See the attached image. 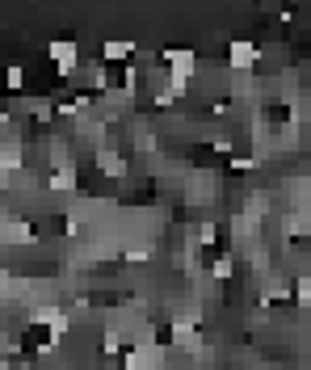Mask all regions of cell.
I'll return each mask as SVG.
<instances>
[{"label": "cell", "instance_id": "1", "mask_svg": "<svg viewBox=\"0 0 311 370\" xmlns=\"http://www.w3.org/2000/svg\"><path fill=\"white\" fill-rule=\"evenodd\" d=\"M47 55H51V63H55L59 76H76V68H80V43L76 38H55L47 47Z\"/></svg>", "mask_w": 311, "mask_h": 370}, {"label": "cell", "instance_id": "7", "mask_svg": "<svg viewBox=\"0 0 311 370\" xmlns=\"http://www.w3.org/2000/svg\"><path fill=\"white\" fill-rule=\"evenodd\" d=\"M97 169L110 173V177H122V173H127V164H122V156H118L114 148H97Z\"/></svg>", "mask_w": 311, "mask_h": 370}, {"label": "cell", "instance_id": "5", "mask_svg": "<svg viewBox=\"0 0 311 370\" xmlns=\"http://www.w3.org/2000/svg\"><path fill=\"white\" fill-rule=\"evenodd\" d=\"M76 185H80L76 160H63V164H55V173H51V190H59V194H72Z\"/></svg>", "mask_w": 311, "mask_h": 370}, {"label": "cell", "instance_id": "6", "mask_svg": "<svg viewBox=\"0 0 311 370\" xmlns=\"http://www.w3.org/2000/svg\"><path fill=\"white\" fill-rule=\"evenodd\" d=\"M135 43H101V63H131Z\"/></svg>", "mask_w": 311, "mask_h": 370}, {"label": "cell", "instance_id": "3", "mask_svg": "<svg viewBox=\"0 0 311 370\" xmlns=\"http://www.w3.org/2000/svg\"><path fill=\"white\" fill-rule=\"evenodd\" d=\"M164 63H168V76L177 80H189L198 72V55L189 47H164Z\"/></svg>", "mask_w": 311, "mask_h": 370}, {"label": "cell", "instance_id": "11", "mask_svg": "<svg viewBox=\"0 0 311 370\" xmlns=\"http://www.w3.org/2000/svg\"><path fill=\"white\" fill-rule=\"evenodd\" d=\"M228 274H232V261H228V257H219V261H215V278H228Z\"/></svg>", "mask_w": 311, "mask_h": 370}, {"label": "cell", "instance_id": "10", "mask_svg": "<svg viewBox=\"0 0 311 370\" xmlns=\"http://www.w3.org/2000/svg\"><path fill=\"white\" fill-rule=\"evenodd\" d=\"M294 286H298V291H294V295H298V299H303V303H311V274H303V278H298V282H294Z\"/></svg>", "mask_w": 311, "mask_h": 370}, {"label": "cell", "instance_id": "8", "mask_svg": "<svg viewBox=\"0 0 311 370\" xmlns=\"http://www.w3.org/2000/svg\"><path fill=\"white\" fill-rule=\"evenodd\" d=\"M26 164V156H22V144H0V169H9V173H17Z\"/></svg>", "mask_w": 311, "mask_h": 370}, {"label": "cell", "instance_id": "12", "mask_svg": "<svg viewBox=\"0 0 311 370\" xmlns=\"http://www.w3.org/2000/svg\"><path fill=\"white\" fill-rule=\"evenodd\" d=\"M9 181H13V173H9V169H0V190H9Z\"/></svg>", "mask_w": 311, "mask_h": 370}, {"label": "cell", "instance_id": "4", "mask_svg": "<svg viewBox=\"0 0 311 370\" xmlns=\"http://www.w3.org/2000/svg\"><path fill=\"white\" fill-rule=\"evenodd\" d=\"M257 59H261V51H257V43H248V38H236V43L228 47V63H232L236 72L257 68Z\"/></svg>", "mask_w": 311, "mask_h": 370}, {"label": "cell", "instance_id": "9", "mask_svg": "<svg viewBox=\"0 0 311 370\" xmlns=\"http://www.w3.org/2000/svg\"><path fill=\"white\" fill-rule=\"evenodd\" d=\"M5 88H9V93H22V88H26V68H22V63H13V68L5 72Z\"/></svg>", "mask_w": 311, "mask_h": 370}, {"label": "cell", "instance_id": "2", "mask_svg": "<svg viewBox=\"0 0 311 370\" xmlns=\"http://www.w3.org/2000/svg\"><path fill=\"white\" fill-rule=\"evenodd\" d=\"M122 366H127V370H160V366H164V349L152 345V341L131 345V349L122 353Z\"/></svg>", "mask_w": 311, "mask_h": 370}]
</instances>
